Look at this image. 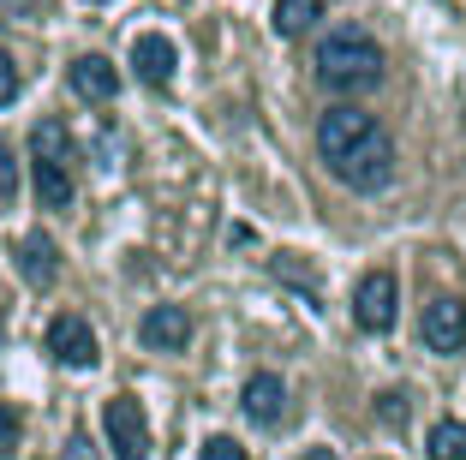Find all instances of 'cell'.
<instances>
[{
    "mask_svg": "<svg viewBox=\"0 0 466 460\" xmlns=\"http://www.w3.org/2000/svg\"><path fill=\"white\" fill-rule=\"evenodd\" d=\"M317 149L347 191H383L395 179V144L365 108H329L317 120Z\"/></svg>",
    "mask_w": 466,
    "mask_h": 460,
    "instance_id": "obj_1",
    "label": "cell"
},
{
    "mask_svg": "<svg viewBox=\"0 0 466 460\" xmlns=\"http://www.w3.org/2000/svg\"><path fill=\"white\" fill-rule=\"evenodd\" d=\"M317 72L329 90H370V84L383 78V48L365 36V30H335L323 48H317Z\"/></svg>",
    "mask_w": 466,
    "mask_h": 460,
    "instance_id": "obj_2",
    "label": "cell"
},
{
    "mask_svg": "<svg viewBox=\"0 0 466 460\" xmlns=\"http://www.w3.org/2000/svg\"><path fill=\"white\" fill-rule=\"evenodd\" d=\"M395 299H400V281L389 270H370L365 281L353 287V323L370 329V335H389V329H395Z\"/></svg>",
    "mask_w": 466,
    "mask_h": 460,
    "instance_id": "obj_3",
    "label": "cell"
},
{
    "mask_svg": "<svg viewBox=\"0 0 466 460\" xmlns=\"http://www.w3.org/2000/svg\"><path fill=\"white\" fill-rule=\"evenodd\" d=\"M102 431H108V448H114V460H150V424H144L137 401L114 394V401L102 406Z\"/></svg>",
    "mask_w": 466,
    "mask_h": 460,
    "instance_id": "obj_4",
    "label": "cell"
},
{
    "mask_svg": "<svg viewBox=\"0 0 466 460\" xmlns=\"http://www.w3.org/2000/svg\"><path fill=\"white\" fill-rule=\"evenodd\" d=\"M48 353H55L66 371H90L102 359V347H96V329L84 323V317H72V312H60L55 323H48Z\"/></svg>",
    "mask_w": 466,
    "mask_h": 460,
    "instance_id": "obj_5",
    "label": "cell"
},
{
    "mask_svg": "<svg viewBox=\"0 0 466 460\" xmlns=\"http://www.w3.org/2000/svg\"><path fill=\"white\" fill-rule=\"evenodd\" d=\"M419 341L431 353H461L466 347V305L461 299H431L419 317Z\"/></svg>",
    "mask_w": 466,
    "mask_h": 460,
    "instance_id": "obj_6",
    "label": "cell"
},
{
    "mask_svg": "<svg viewBox=\"0 0 466 460\" xmlns=\"http://www.w3.org/2000/svg\"><path fill=\"white\" fill-rule=\"evenodd\" d=\"M137 341H144L150 353H186V341H192V317L179 312V305H150L144 323H137Z\"/></svg>",
    "mask_w": 466,
    "mask_h": 460,
    "instance_id": "obj_7",
    "label": "cell"
},
{
    "mask_svg": "<svg viewBox=\"0 0 466 460\" xmlns=\"http://www.w3.org/2000/svg\"><path fill=\"white\" fill-rule=\"evenodd\" d=\"M239 406H246L251 424H281L288 419V389H281V377L258 371V377H246V389H239Z\"/></svg>",
    "mask_w": 466,
    "mask_h": 460,
    "instance_id": "obj_8",
    "label": "cell"
},
{
    "mask_svg": "<svg viewBox=\"0 0 466 460\" xmlns=\"http://www.w3.org/2000/svg\"><path fill=\"white\" fill-rule=\"evenodd\" d=\"M66 84H72V96H84V102H114V96H120V72H114L102 55H78L72 72H66Z\"/></svg>",
    "mask_w": 466,
    "mask_h": 460,
    "instance_id": "obj_9",
    "label": "cell"
},
{
    "mask_svg": "<svg viewBox=\"0 0 466 460\" xmlns=\"http://www.w3.org/2000/svg\"><path fill=\"white\" fill-rule=\"evenodd\" d=\"M13 258H18V275H25L30 287H55V275H60V251H55V240H42V233H25V240L13 245Z\"/></svg>",
    "mask_w": 466,
    "mask_h": 460,
    "instance_id": "obj_10",
    "label": "cell"
},
{
    "mask_svg": "<svg viewBox=\"0 0 466 460\" xmlns=\"http://www.w3.org/2000/svg\"><path fill=\"white\" fill-rule=\"evenodd\" d=\"M132 66H137V78L144 84H167L174 78V66H179V55H174V42L167 36H132Z\"/></svg>",
    "mask_w": 466,
    "mask_h": 460,
    "instance_id": "obj_11",
    "label": "cell"
},
{
    "mask_svg": "<svg viewBox=\"0 0 466 460\" xmlns=\"http://www.w3.org/2000/svg\"><path fill=\"white\" fill-rule=\"evenodd\" d=\"M317 18H323V0H275L269 25H275V36H305Z\"/></svg>",
    "mask_w": 466,
    "mask_h": 460,
    "instance_id": "obj_12",
    "label": "cell"
},
{
    "mask_svg": "<svg viewBox=\"0 0 466 460\" xmlns=\"http://www.w3.org/2000/svg\"><path fill=\"white\" fill-rule=\"evenodd\" d=\"M36 168V198L48 203V210H72V174H66V162H30Z\"/></svg>",
    "mask_w": 466,
    "mask_h": 460,
    "instance_id": "obj_13",
    "label": "cell"
},
{
    "mask_svg": "<svg viewBox=\"0 0 466 460\" xmlns=\"http://www.w3.org/2000/svg\"><path fill=\"white\" fill-rule=\"evenodd\" d=\"M30 156H42V162H72V138L60 120H36V132H30Z\"/></svg>",
    "mask_w": 466,
    "mask_h": 460,
    "instance_id": "obj_14",
    "label": "cell"
},
{
    "mask_svg": "<svg viewBox=\"0 0 466 460\" xmlns=\"http://www.w3.org/2000/svg\"><path fill=\"white\" fill-rule=\"evenodd\" d=\"M425 455H431V460H466V424H461V419H442V424H431V436H425Z\"/></svg>",
    "mask_w": 466,
    "mask_h": 460,
    "instance_id": "obj_15",
    "label": "cell"
},
{
    "mask_svg": "<svg viewBox=\"0 0 466 460\" xmlns=\"http://www.w3.org/2000/svg\"><path fill=\"white\" fill-rule=\"evenodd\" d=\"M377 419H383L389 431H400V424H407V394H400V389H389L383 401H377Z\"/></svg>",
    "mask_w": 466,
    "mask_h": 460,
    "instance_id": "obj_16",
    "label": "cell"
},
{
    "mask_svg": "<svg viewBox=\"0 0 466 460\" xmlns=\"http://www.w3.org/2000/svg\"><path fill=\"white\" fill-rule=\"evenodd\" d=\"M204 460H251V455L233 443V436H209V443H204Z\"/></svg>",
    "mask_w": 466,
    "mask_h": 460,
    "instance_id": "obj_17",
    "label": "cell"
},
{
    "mask_svg": "<svg viewBox=\"0 0 466 460\" xmlns=\"http://www.w3.org/2000/svg\"><path fill=\"white\" fill-rule=\"evenodd\" d=\"M6 102H18V66H13V55H0V108Z\"/></svg>",
    "mask_w": 466,
    "mask_h": 460,
    "instance_id": "obj_18",
    "label": "cell"
},
{
    "mask_svg": "<svg viewBox=\"0 0 466 460\" xmlns=\"http://www.w3.org/2000/svg\"><path fill=\"white\" fill-rule=\"evenodd\" d=\"M13 191H18V168H13V149L0 144V203L13 198Z\"/></svg>",
    "mask_w": 466,
    "mask_h": 460,
    "instance_id": "obj_19",
    "label": "cell"
},
{
    "mask_svg": "<svg viewBox=\"0 0 466 460\" xmlns=\"http://www.w3.org/2000/svg\"><path fill=\"white\" fill-rule=\"evenodd\" d=\"M13 448H18V413L0 406V455H13Z\"/></svg>",
    "mask_w": 466,
    "mask_h": 460,
    "instance_id": "obj_20",
    "label": "cell"
},
{
    "mask_svg": "<svg viewBox=\"0 0 466 460\" xmlns=\"http://www.w3.org/2000/svg\"><path fill=\"white\" fill-rule=\"evenodd\" d=\"M0 6H6L13 18H30V13H42V0H0Z\"/></svg>",
    "mask_w": 466,
    "mask_h": 460,
    "instance_id": "obj_21",
    "label": "cell"
},
{
    "mask_svg": "<svg viewBox=\"0 0 466 460\" xmlns=\"http://www.w3.org/2000/svg\"><path fill=\"white\" fill-rule=\"evenodd\" d=\"M66 460H96V455H90V443H84V436H72V443H66Z\"/></svg>",
    "mask_w": 466,
    "mask_h": 460,
    "instance_id": "obj_22",
    "label": "cell"
},
{
    "mask_svg": "<svg viewBox=\"0 0 466 460\" xmlns=\"http://www.w3.org/2000/svg\"><path fill=\"white\" fill-rule=\"evenodd\" d=\"M299 460H335V448H305Z\"/></svg>",
    "mask_w": 466,
    "mask_h": 460,
    "instance_id": "obj_23",
    "label": "cell"
},
{
    "mask_svg": "<svg viewBox=\"0 0 466 460\" xmlns=\"http://www.w3.org/2000/svg\"><path fill=\"white\" fill-rule=\"evenodd\" d=\"M90 6H108V0H90Z\"/></svg>",
    "mask_w": 466,
    "mask_h": 460,
    "instance_id": "obj_24",
    "label": "cell"
}]
</instances>
